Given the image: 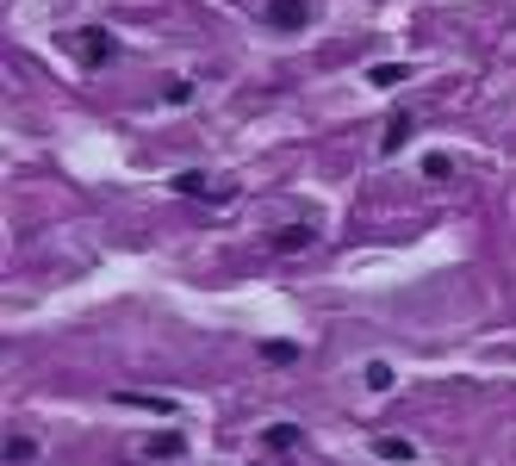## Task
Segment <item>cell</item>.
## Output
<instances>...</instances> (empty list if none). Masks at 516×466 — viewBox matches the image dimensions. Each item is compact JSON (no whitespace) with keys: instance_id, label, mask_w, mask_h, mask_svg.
Wrapping results in <instances>:
<instances>
[{"instance_id":"obj_16","label":"cell","mask_w":516,"mask_h":466,"mask_svg":"<svg viewBox=\"0 0 516 466\" xmlns=\"http://www.w3.org/2000/svg\"><path fill=\"white\" fill-rule=\"evenodd\" d=\"M250 466H261V461H250Z\"/></svg>"},{"instance_id":"obj_9","label":"cell","mask_w":516,"mask_h":466,"mask_svg":"<svg viewBox=\"0 0 516 466\" xmlns=\"http://www.w3.org/2000/svg\"><path fill=\"white\" fill-rule=\"evenodd\" d=\"M0 454H6V466H31V461H38V436H25V429H19V436H6V448H0Z\"/></svg>"},{"instance_id":"obj_13","label":"cell","mask_w":516,"mask_h":466,"mask_svg":"<svg viewBox=\"0 0 516 466\" xmlns=\"http://www.w3.org/2000/svg\"><path fill=\"white\" fill-rule=\"evenodd\" d=\"M162 100H168V106H187V100H193V81H168Z\"/></svg>"},{"instance_id":"obj_15","label":"cell","mask_w":516,"mask_h":466,"mask_svg":"<svg viewBox=\"0 0 516 466\" xmlns=\"http://www.w3.org/2000/svg\"><path fill=\"white\" fill-rule=\"evenodd\" d=\"M368 386H374V392H392V367H386V360L368 367Z\"/></svg>"},{"instance_id":"obj_8","label":"cell","mask_w":516,"mask_h":466,"mask_svg":"<svg viewBox=\"0 0 516 466\" xmlns=\"http://www.w3.org/2000/svg\"><path fill=\"white\" fill-rule=\"evenodd\" d=\"M404 143H410V113H392L386 131H380V156H398Z\"/></svg>"},{"instance_id":"obj_14","label":"cell","mask_w":516,"mask_h":466,"mask_svg":"<svg viewBox=\"0 0 516 466\" xmlns=\"http://www.w3.org/2000/svg\"><path fill=\"white\" fill-rule=\"evenodd\" d=\"M174 193H206V174H199V168H187V174H174Z\"/></svg>"},{"instance_id":"obj_10","label":"cell","mask_w":516,"mask_h":466,"mask_svg":"<svg viewBox=\"0 0 516 466\" xmlns=\"http://www.w3.org/2000/svg\"><path fill=\"white\" fill-rule=\"evenodd\" d=\"M261 360H267V367H292V360H299V343L274 336V343H261Z\"/></svg>"},{"instance_id":"obj_12","label":"cell","mask_w":516,"mask_h":466,"mask_svg":"<svg viewBox=\"0 0 516 466\" xmlns=\"http://www.w3.org/2000/svg\"><path fill=\"white\" fill-rule=\"evenodd\" d=\"M448 174H454V162H448L442 149H436V156H423V181H448Z\"/></svg>"},{"instance_id":"obj_1","label":"cell","mask_w":516,"mask_h":466,"mask_svg":"<svg viewBox=\"0 0 516 466\" xmlns=\"http://www.w3.org/2000/svg\"><path fill=\"white\" fill-rule=\"evenodd\" d=\"M113 50H119V44H113V31H100V25H88V31L75 38V56H81L88 69H100V63H113Z\"/></svg>"},{"instance_id":"obj_6","label":"cell","mask_w":516,"mask_h":466,"mask_svg":"<svg viewBox=\"0 0 516 466\" xmlns=\"http://www.w3.org/2000/svg\"><path fill=\"white\" fill-rule=\"evenodd\" d=\"M374 454L392 461V466H410V461H417V442H410V436H380V442H374Z\"/></svg>"},{"instance_id":"obj_11","label":"cell","mask_w":516,"mask_h":466,"mask_svg":"<svg viewBox=\"0 0 516 466\" xmlns=\"http://www.w3.org/2000/svg\"><path fill=\"white\" fill-rule=\"evenodd\" d=\"M368 81H374V88H398V81H404V63H374Z\"/></svg>"},{"instance_id":"obj_4","label":"cell","mask_w":516,"mask_h":466,"mask_svg":"<svg viewBox=\"0 0 516 466\" xmlns=\"http://www.w3.org/2000/svg\"><path fill=\"white\" fill-rule=\"evenodd\" d=\"M299 442H305L299 423H267V429H261V448H274V454H292Z\"/></svg>"},{"instance_id":"obj_2","label":"cell","mask_w":516,"mask_h":466,"mask_svg":"<svg viewBox=\"0 0 516 466\" xmlns=\"http://www.w3.org/2000/svg\"><path fill=\"white\" fill-rule=\"evenodd\" d=\"M305 19H311L305 0H267V25L274 31H305Z\"/></svg>"},{"instance_id":"obj_5","label":"cell","mask_w":516,"mask_h":466,"mask_svg":"<svg viewBox=\"0 0 516 466\" xmlns=\"http://www.w3.org/2000/svg\"><path fill=\"white\" fill-rule=\"evenodd\" d=\"M143 454H149V461H181V454H187V436H181V429H162V436L143 442Z\"/></svg>"},{"instance_id":"obj_7","label":"cell","mask_w":516,"mask_h":466,"mask_svg":"<svg viewBox=\"0 0 516 466\" xmlns=\"http://www.w3.org/2000/svg\"><path fill=\"white\" fill-rule=\"evenodd\" d=\"M113 398L131 404V411H156V417H174V411H181L174 398H156V392H113Z\"/></svg>"},{"instance_id":"obj_3","label":"cell","mask_w":516,"mask_h":466,"mask_svg":"<svg viewBox=\"0 0 516 466\" xmlns=\"http://www.w3.org/2000/svg\"><path fill=\"white\" fill-rule=\"evenodd\" d=\"M311 242H317V231H311V225H286V231H274V242H267V249H274V255H305Z\"/></svg>"}]
</instances>
